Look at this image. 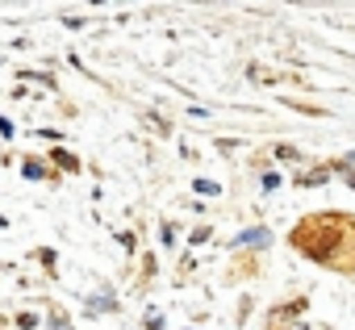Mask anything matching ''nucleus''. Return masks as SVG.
<instances>
[{
    "instance_id": "nucleus-1",
    "label": "nucleus",
    "mask_w": 355,
    "mask_h": 330,
    "mask_svg": "<svg viewBox=\"0 0 355 330\" xmlns=\"http://www.w3.org/2000/svg\"><path fill=\"white\" fill-rule=\"evenodd\" d=\"M338 230H343V218H305L293 230V247L309 259H330L338 247Z\"/></svg>"
},
{
    "instance_id": "nucleus-2",
    "label": "nucleus",
    "mask_w": 355,
    "mask_h": 330,
    "mask_svg": "<svg viewBox=\"0 0 355 330\" xmlns=\"http://www.w3.org/2000/svg\"><path fill=\"white\" fill-rule=\"evenodd\" d=\"M351 189H355V176H351Z\"/></svg>"
}]
</instances>
